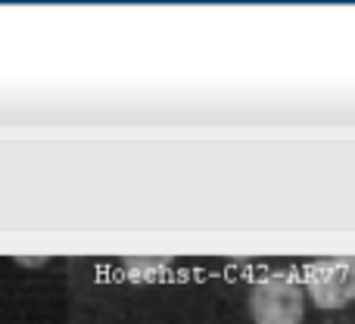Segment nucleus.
Returning <instances> with one entry per match:
<instances>
[{"label": "nucleus", "mask_w": 355, "mask_h": 324, "mask_svg": "<svg viewBox=\"0 0 355 324\" xmlns=\"http://www.w3.org/2000/svg\"><path fill=\"white\" fill-rule=\"evenodd\" d=\"M246 306H250V318L256 324H302V318H306V287L290 271L265 275L252 281Z\"/></svg>", "instance_id": "nucleus-1"}, {"label": "nucleus", "mask_w": 355, "mask_h": 324, "mask_svg": "<svg viewBox=\"0 0 355 324\" xmlns=\"http://www.w3.org/2000/svg\"><path fill=\"white\" fill-rule=\"evenodd\" d=\"M302 287L318 309H343L355 300V256L318 259L306 268Z\"/></svg>", "instance_id": "nucleus-2"}, {"label": "nucleus", "mask_w": 355, "mask_h": 324, "mask_svg": "<svg viewBox=\"0 0 355 324\" xmlns=\"http://www.w3.org/2000/svg\"><path fill=\"white\" fill-rule=\"evenodd\" d=\"M168 268V259H125L122 271L135 281H153Z\"/></svg>", "instance_id": "nucleus-3"}, {"label": "nucleus", "mask_w": 355, "mask_h": 324, "mask_svg": "<svg viewBox=\"0 0 355 324\" xmlns=\"http://www.w3.org/2000/svg\"><path fill=\"white\" fill-rule=\"evenodd\" d=\"M12 262H16V265H22V268H41V265H47V259H31V256H16V259H12Z\"/></svg>", "instance_id": "nucleus-4"}]
</instances>
